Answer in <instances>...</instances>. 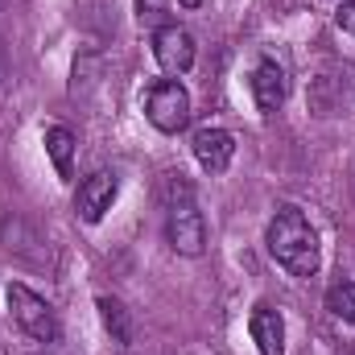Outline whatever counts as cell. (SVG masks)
I'll return each mask as SVG.
<instances>
[{
	"label": "cell",
	"mask_w": 355,
	"mask_h": 355,
	"mask_svg": "<svg viewBox=\"0 0 355 355\" xmlns=\"http://www.w3.org/2000/svg\"><path fill=\"white\" fill-rule=\"evenodd\" d=\"M265 244H268V257L285 272H293V277H314L318 272V261H322L318 232L310 227L302 207H293V202L277 207V215L265 227Z\"/></svg>",
	"instance_id": "cell-1"
},
{
	"label": "cell",
	"mask_w": 355,
	"mask_h": 355,
	"mask_svg": "<svg viewBox=\"0 0 355 355\" xmlns=\"http://www.w3.org/2000/svg\"><path fill=\"white\" fill-rule=\"evenodd\" d=\"M170 198H166V240L178 257H202L207 252V219L194 202V186L186 174H170L166 182Z\"/></svg>",
	"instance_id": "cell-2"
},
{
	"label": "cell",
	"mask_w": 355,
	"mask_h": 355,
	"mask_svg": "<svg viewBox=\"0 0 355 355\" xmlns=\"http://www.w3.org/2000/svg\"><path fill=\"white\" fill-rule=\"evenodd\" d=\"M4 302H8V318L21 327V335H29L33 343H54L58 339V314H54V306L42 297V293H33L29 285H21V281H12L8 289H4Z\"/></svg>",
	"instance_id": "cell-3"
},
{
	"label": "cell",
	"mask_w": 355,
	"mask_h": 355,
	"mask_svg": "<svg viewBox=\"0 0 355 355\" xmlns=\"http://www.w3.org/2000/svg\"><path fill=\"white\" fill-rule=\"evenodd\" d=\"M310 107L318 116H355V62L318 71L310 83Z\"/></svg>",
	"instance_id": "cell-4"
},
{
	"label": "cell",
	"mask_w": 355,
	"mask_h": 355,
	"mask_svg": "<svg viewBox=\"0 0 355 355\" xmlns=\"http://www.w3.org/2000/svg\"><path fill=\"white\" fill-rule=\"evenodd\" d=\"M145 116L157 132L174 137L190 124V95L178 79H157L153 87L145 91Z\"/></svg>",
	"instance_id": "cell-5"
},
{
	"label": "cell",
	"mask_w": 355,
	"mask_h": 355,
	"mask_svg": "<svg viewBox=\"0 0 355 355\" xmlns=\"http://www.w3.org/2000/svg\"><path fill=\"white\" fill-rule=\"evenodd\" d=\"M116 194H120V178L112 174V170H95V174L83 178L79 190H75V215H79L83 223H99V219L112 211Z\"/></svg>",
	"instance_id": "cell-6"
},
{
	"label": "cell",
	"mask_w": 355,
	"mask_h": 355,
	"mask_svg": "<svg viewBox=\"0 0 355 355\" xmlns=\"http://www.w3.org/2000/svg\"><path fill=\"white\" fill-rule=\"evenodd\" d=\"M153 58L166 75H186L194 67V37L182 25H162L153 33Z\"/></svg>",
	"instance_id": "cell-7"
},
{
	"label": "cell",
	"mask_w": 355,
	"mask_h": 355,
	"mask_svg": "<svg viewBox=\"0 0 355 355\" xmlns=\"http://www.w3.org/2000/svg\"><path fill=\"white\" fill-rule=\"evenodd\" d=\"M252 99H257V107L261 112H277L285 99H289V71H285V62H277L272 54H265L257 67H252Z\"/></svg>",
	"instance_id": "cell-8"
},
{
	"label": "cell",
	"mask_w": 355,
	"mask_h": 355,
	"mask_svg": "<svg viewBox=\"0 0 355 355\" xmlns=\"http://www.w3.org/2000/svg\"><path fill=\"white\" fill-rule=\"evenodd\" d=\"M190 149H194V162H198L207 174H223V170L232 166V157H236V137H232L227 128L207 124V128L194 132Z\"/></svg>",
	"instance_id": "cell-9"
},
{
	"label": "cell",
	"mask_w": 355,
	"mask_h": 355,
	"mask_svg": "<svg viewBox=\"0 0 355 355\" xmlns=\"http://www.w3.org/2000/svg\"><path fill=\"white\" fill-rule=\"evenodd\" d=\"M248 331H252V343L261 347V355H285V318L277 306H252V318H248Z\"/></svg>",
	"instance_id": "cell-10"
},
{
	"label": "cell",
	"mask_w": 355,
	"mask_h": 355,
	"mask_svg": "<svg viewBox=\"0 0 355 355\" xmlns=\"http://www.w3.org/2000/svg\"><path fill=\"white\" fill-rule=\"evenodd\" d=\"M95 306H99V318H103V331L112 335V343H120V347H128L132 343V318H128V310L116 302V297H95Z\"/></svg>",
	"instance_id": "cell-11"
},
{
	"label": "cell",
	"mask_w": 355,
	"mask_h": 355,
	"mask_svg": "<svg viewBox=\"0 0 355 355\" xmlns=\"http://www.w3.org/2000/svg\"><path fill=\"white\" fill-rule=\"evenodd\" d=\"M46 153H50V162H54V170L58 178H71V162H75V132L71 128H62V124H54V128H46Z\"/></svg>",
	"instance_id": "cell-12"
},
{
	"label": "cell",
	"mask_w": 355,
	"mask_h": 355,
	"mask_svg": "<svg viewBox=\"0 0 355 355\" xmlns=\"http://www.w3.org/2000/svg\"><path fill=\"white\" fill-rule=\"evenodd\" d=\"M327 310H331V318L355 327V281L352 277L331 281V289H327Z\"/></svg>",
	"instance_id": "cell-13"
},
{
	"label": "cell",
	"mask_w": 355,
	"mask_h": 355,
	"mask_svg": "<svg viewBox=\"0 0 355 355\" xmlns=\"http://www.w3.org/2000/svg\"><path fill=\"white\" fill-rule=\"evenodd\" d=\"M166 17H170V0H137V21L141 25L162 29V25H170Z\"/></svg>",
	"instance_id": "cell-14"
},
{
	"label": "cell",
	"mask_w": 355,
	"mask_h": 355,
	"mask_svg": "<svg viewBox=\"0 0 355 355\" xmlns=\"http://www.w3.org/2000/svg\"><path fill=\"white\" fill-rule=\"evenodd\" d=\"M335 21H339V29H347V33H355V0H343V4H339Z\"/></svg>",
	"instance_id": "cell-15"
},
{
	"label": "cell",
	"mask_w": 355,
	"mask_h": 355,
	"mask_svg": "<svg viewBox=\"0 0 355 355\" xmlns=\"http://www.w3.org/2000/svg\"><path fill=\"white\" fill-rule=\"evenodd\" d=\"M178 4H186V8H198V4H202V0H178Z\"/></svg>",
	"instance_id": "cell-16"
},
{
	"label": "cell",
	"mask_w": 355,
	"mask_h": 355,
	"mask_svg": "<svg viewBox=\"0 0 355 355\" xmlns=\"http://www.w3.org/2000/svg\"><path fill=\"white\" fill-rule=\"evenodd\" d=\"M4 4H8V0H0V8H4Z\"/></svg>",
	"instance_id": "cell-17"
}]
</instances>
